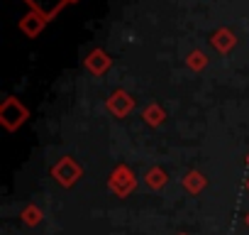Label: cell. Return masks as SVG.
<instances>
[]
</instances>
